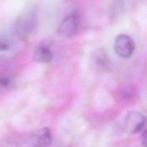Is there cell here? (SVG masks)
<instances>
[{
  "instance_id": "obj_1",
  "label": "cell",
  "mask_w": 147,
  "mask_h": 147,
  "mask_svg": "<svg viewBox=\"0 0 147 147\" xmlns=\"http://www.w3.org/2000/svg\"><path fill=\"white\" fill-rule=\"evenodd\" d=\"M37 20V12L34 7H26L20 14L14 24V33L22 38H25L34 28Z\"/></svg>"
},
{
  "instance_id": "obj_2",
  "label": "cell",
  "mask_w": 147,
  "mask_h": 147,
  "mask_svg": "<svg viewBox=\"0 0 147 147\" xmlns=\"http://www.w3.org/2000/svg\"><path fill=\"white\" fill-rule=\"evenodd\" d=\"M24 38L13 32L9 34H0V57H5L20 51Z\"/></svg>"
},
{
  "instance_id": "obj_3",
  "label": "cell",
  "mask_w": 147,
  "mask_h": 147,
  "mask_svg": "<svg viewBox=\"0 0 147 147\" xmlns=\"http://www.w3.org/2000/svg\"><path fill=\"white\" fill-rule=\"evenodd\" d=\"M136 45L133 39L126 34H120L116 37L114 42V50L121 57L128 58L133 55Z\"/></svg>"
},
{
  "instance_id": "obj_4",
  "label": "cell",
  "mask_w": 147,
  "mask_h": 147,
  "mask_svg": "<svg viewBox=\"0 0 147 147\" xmlns=\"http://www.w3.org/2000/svg\"><path fill=\"white\" fill-rule=\"evenodd\" d=\"M146 123V119L142 113L138 111H131L125 119V129L131 134H135L142 131Z\"/></svg>"
},
{
  "instance_id": "obj_5",
  "label": "cell",
  "mask_w": 147,
  "mask_h": 147,
  "mask_svg": "<svg viewBox=\"0 0 147 147\" xmlns=\"http://www.w3.org/2000/svg\"><path fill=\"white\" fill-rule=\"evenodd\" d=\"M78 24V14L74 11L67 15L61 22L58 27V32L65 37H70L76 33Z\"/></svg>"
},
{
  "instance_id": "obj_6",
  "label": "cell",
  "mask_w": 147,
  "mask_h": 147,
  "mask_svg": "<svg viewBox=\"0 0 147 147\" xmlns=\"http://www.w3.org/2000/svg\"><path fill=\"white\" fill-rule=\"evenodd\" d=\"M53 142L52 132L49 128L45 127L34 132L32 136V143L34 147H47Z\"/></svg>"
},
{
  "instance_id": "obj_7",
  "label": "cell",
  "mask_w": 147,
  "mask_h": 147,
  "mask_svg": "<svg viewBox=\"0 0 147 147\" xmlns=\"http://www.w3.org/2000/svg\"><path fill=\"white\" fill-rule=\"evenodd\" d=\"M53 57L52 50L45 45L37 46L33 53V59L39 63H49L52 61Z\"/></svg>"
},
{
  "instance_id": "obj_8",
  "label": "cell",
  "mask_w": 147,
  "mask_h": 147,
  "mask_svg": "<svg viewBox=\"0 0 147 147\" xmlns=\"http://www.w3.org/2000/svg\"><path fill=\"white\" fill-rule=\"evenodd\" d=\"M13 86V79L8 73H0V90H9Z\"/></svg>"
},
{
  "instance_id": "obj_9",
  "label": "cell",
  "mask_w": 147,
  "mask_h": 147,
  "mask_svg": "<svg viewBox=\"0 0 147 147\" xmlns=\"http://www.w3.org/2000/svg\"><path fill=\"white\" fill-rule=\"evenodd\" d=\"M95 59L97 64L100 65L101 66H106L109 64V58L107 53L103 49H99L96 52V55Z\"/></svg>"
}]
</instances>
